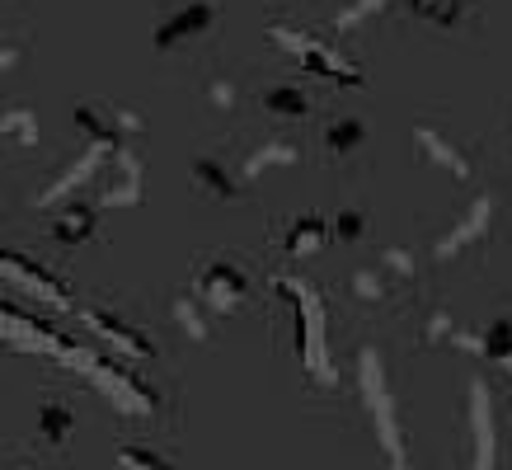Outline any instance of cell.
I'll return each mask as SVG.
<instances>
[{
    "instance_id": "obj_28",
    "label": "cell",
    "mask_w": 512,
    "mask_h": 470,
    "mask_svg": "<svg viewBox=\"0 0 512 470\" xmlns=\"http://www.w3.org/2000/svg\"><path fill=\"white\" fill-rule=\"evenodd\" d=\"M19 62V43H5V71H15Z\"/></svg>"
},
{
    "instance_id": "obj_4",
    "label": "cell",
    "mask_w": 512,
    "mask_h": 470,
    "mask_svg": "<svg viewBox=\"0 0 512 470\" xmlns=\"http://www.w3.org/2000/svg\"><path fill=\"white\" fill-rule=\"evenodd\" d=\"M193 297L212 315H235L249 301V273L235 264V259H226V254L202 259V264L193 268Z\"/></svg>"
},
{
    "instance_id": "obj_10",
    "label": "cell",
    "mask_w": 512,
    "mask_h": 470,
    "mask_svg": "<svg viewBox=\"0 0 512 470\" xmlns=\"http://www.w3.org/2000/svg\"><path fill=\"white\" fill-rule=\"evenodd\" d=\"M466 470H494V419H489V386L480 376L470 381V466Z\"/></svg>"
},
{
    "instance_id": "obj_29",
    "label": "cell",
    "mask_w": 512,
    "mask_h": 470,
    "mask_svg": "<svg viewBox=\"0 0 512 470\" xmlns=\"http://www.w3.org/2000/svg\"><path fill=\"white\" fill-rule=\"evenodd\" d=\"M498 367H508V372H512V353H508V358H503V362H498Z\"/></svg>"
},
{
    "instance_id": "obj_6",
    "label": "cell",
    "mask_w": 512,
    "mask_h": 470,
    "mask_svg": "<svg viewBox=\"0 0 512 470\" xmlns=\"http://www.w3.org/2000/svg\"><path fill=\"white\" fill-rule=\"evenodd\" d=\"M146 198V165L132 146H113L99 170V203L104 207H137Z\"/></svg>"
},
{
    "instance_id": "obj_21",
    "label": "cell",
    "mask_w": 512,
    "mask_h": 470,
    "mask_svg": "<svg viewBox=\"0 0 512 470\" xmlns=\"http://www.w3.org/2000/svg\"><path fill=\"white\" fill-rule=\"evenodd\" d=\"M207 306H202L198 297H179L174 301V320H179V329H184L188 339H193V344H207V339H212V329H207Z\"/></svg>"
},
{
    "instance_id": "obj_27",
    "label": "cell",
    "mask_w": 512,
    "mask_h": 470,
    "mask_svg": "<svg viewBox=\"0 0 512 470\" xmlns=\"http://www.w3.org/2000/svg\"><path fill=\"white\" fill-rule=\"evenodd\" d=\"M207 99H212V109H235L240 85H235V80H212V85H207Z\"/></svg>"
},
{
    "instance_id": "obj_2",
    "label": "cell",
    "mask_w": 512,
    "mask_h": 470,
    "mask_svg": "<svg viewBox=\"0 0 512 470\" xmlns=\"http://www.w3.org/2000/svg\"><path fill=\"white\" fill-rule=\"evenodd\" d=\"M273 287L292 301L296 320H301V367L311 372V381L334 386V362H329V353H325V301L296 278H273Z\"/></svg>"
},
{
    "instance_id": "obj_18",
    "label": "cell",
    "mask_w": 512,
    "mask_h": 470,
    "mask_svg": "<svg viewBox=\"0 0 512 470\" xmlns=\"http://www.w3.org/2000/svg\"><path fill=\"white\" fill-rule=\"evenodd\" d=\"M301 160V151H296L292 141H259V151L245 160V179H268L273 170H287V165H296Z\"/></svg>"
},
{
    "instance_id": "obj_5",
    "label": "cell",
    "mask_w": 512,
    "mask_h": 470,
    "mask_svg": "<svg viewBox=\"0 0 512 470\" xmlns=\"http://www.w3.org/2000/svg\"><path fill=\"white\" fill-rule=\"evenodd\" d=\"M268 38H273L278 47H287V52L296 57V66H306L311 76L334 80V85H348V90H357V85H362V71H353V66L343 62V57L329 43H320V38L292 33L287 24H273V29H268Z\"/></svg>"
},
{
    "instance_id": "obj_13",
    "label": "cell",
    "mask_w": 512,
    "mask_h": 470,
    "mask_svg": "<svg viewBox=\"0 0 512 470\" xmlns=\"http://www.w3.org/2000/svg\"><path fill=\"white\" fill-rule=\"evenodd\" d=\"M5 278L15 282V278H24L33 287V297H43V301H52V306H57V311H66V306H71V292H66V282L62 278H52V273H43V268L38 264H29V259H24V254H5Z\"/></svg>"
},
{
    "instance_id": "obj_11",
    "label": "cell",
    "mask_w": 512,
    "mask_h": 470,
    "mask_svg": "<svg viewBox=\"0 0 512 470\" xmlns=\"http://www.w3.org/2000/svg\"><path fill=\"white\" fill-rule=\"evenodd\" d=\"M489 221H494V203H489V198H480V203L470 207V212H466L461 221H456L451 231L437 235L433 254H437V259H456V254L470 250V245H475V240H480V235L489 231Z\"/></svg>"
},
{
    "instance_id": "obj_17",
    "label": "cell",
    "mask_w": 512,
    "mask_h": 470,
    "mask_svg": "<svg viewBox=\"0 0 512 470\" xmlns=\"http://www.w3.org/2000/svg\"><path fill=\"white\" fill-rule=\"evenodd\" d=\"M33 433H38V442H47V447L71 442V433H76V409L62 405V400H47V405L38 409V419H33Z\"/></svg>"
},
{
    "instance_id": "obj_7",
    "label": "cell",
    "mask_w": 512,
    "mask_h": 470,
    "mask_svg": "<svg viewBox=\"0 0 512 470\" xmlns=\"http://www.w3.org/2000/svg\"><path fill=\"white\" fill-rule=\"evenodd\" d=\"M217 24H221L217 0H184V5H174L170 15L156 24L151 43H156V52H174V47H184V43H193V38H202V33H212Z\"/></svg>"
},
{
    "instance_id": "obj_23",
    "label": "cell",
    "mask_w": 512,
    "mask_h": 470,
    "mask_svg": "<svg viewBox=\"0 0 512 470\" xmlns=\"http://www.w3.org/2000/svg\"><path fill=\"white\" fill-rule=\"evenodd\" d=\"M390 287H395V282L386 278V268H381V264H376V268H357V273H353V292L362 301H386Z\"/></svg>"
},
{
    "instance_id": "obj_26",
    "label": "cell",
    "mask_w": 512,
    "mask_h": 470,
    "mask_svg": "<svg viewBox=\"0 0 512 470\" xmlns=\"http://www.w3.org/2000/svg\"><path fill=\"white\" fill-rule=\"evenodd\" d=\"M376 264L386 268V278H390V282H409V278H414V259H409L404 250H386L381 259H376Z\"/></svg>"
},
{
    "instance_id": "obj_3",
    "label": "cell",
    "mask_w": 512,
    "mask_h": 470,
    "mask_svg": "<svg viewBox=\"0 0 512 470\" xmlns=\"http://www.w3.org/2000/svg\"><path fill=\"white\" fill-rule=\"evenodd\" d=\"M76 372L90 376L94 386L109 395V405H118L123 414H151V409H156V395H151V386H146V381H141L132 367H123L118 358H94V353H85V348H80Z\"/></svg>"
},
{
    "instance_id": "obj_30",
    "label": "cell",
    "mask_w": 512,
    "mask_h": 470,
    "mask_svg": "<svg viewBox=\"0 0 512 470\" xmlns=\"http://www.w3.org/2000/svg\"><path fill=\"white\" fill-rule=\"evenodd\" d=\"M10 470H19V466H10Z\"/></svg>"
},
{
    "instance_id": "obj_22",
    "label": "cell",
    "mask_w": 512,
    "mask_h": 470,
    "mask_svg": "<svg viewBox=\"0 0 512 470\" xmlns=\"http://www.w3.org/2000/svg\"><path fill=\"white\" fill-rule=\"evenodd\" d=\"M0 137L15 141V146H33V141H38V118H33V109L5 113V118H0Z\"/></svg>"
},
{
    "instance_id": "obj_24",
    "label": "cell",
    "mask_w": 512,
    "mask_h": 470,
    "mask_svg": "<svg viewBox=\"0 0 512 470\" xmlns=\"http://www.w3.org/2000/svg\"><path fill=\"white\" fill-rule=\"evenodd\" d=\"M480 358H489V362H503L512 353V320H494V325L480 334Z\"/></svg>"
},
{
    "instance_id": "obj_20",
    "label": "cell",
    "mask_w": 512,
    "mask_h": 470,
    "mask_svg": "<svg viewBox=\"0 0 512 470\" xmlns=\"http://www.w3.org/2000/svg\"><path fill=\"white\" fill-rule=\"evenodd\" d=\"M461 10H466V0H409V15L433 24V29H451Z\"/></svg>"
},
{
    "instance_id": "obj_16",
    "label": "cell",
    "mask_w": 512,
    "mask_h": 470,
    "mask_svg": "<svg viewBox=\"0 0 512 470\" xmlns=\"http://www.w3.org/2000/svg\"><path fill=\"white\" fill-rule=\"evenodd\" d=\"M259 104H264V113L292 123V118H306V113H311V94L301 90V85H292V80H273V85L259 90Z\"/></svg>"
},
{
    "instance_id": "obj_25",
    "label": "cell",
    "mask_w": 512,
    "mask_h": 470,
    "mask_svg": "<svg viewBox=\"0 0 512 470\" xmlns=\"http://www.w3.org/2000/svg\"><path fill=\"white\" fill-rule=\"evenodd\" d=\"M329 226H334V240H339V245H357V240L367 235V217H362L357 207L334 212V221H329Z\"/></svg>"
},
{
    "instance_id": "obj_14",
    "label": "cell",
    "mask_w": 512,
    "mask_h": 470,
    "mask_svg": "<svg viewBox=\"0 0 512 470\" xmlns=\"http://www.w3.org/2000/svg\"><path fill=\"white\" fill-rule=\"evenodd\" d=\"M414 146H419V156H423V160H433L437 170H447L451 179H470V174H475V165H470V160L461 156V151H456V146H451V141L442 137V132H433L428 123L414 127Z\"/></svg>"
},
{
    "instance_id": "obj_19",
    "label": "cell",
    "mask_w": 512,
    "mask_h": 470,
    "mask_svg": "<svg viewBox=\"0 0 512 470\" xmlns=\"http://www.w3.org/2000/svg\"><path fill=\"white\" fill-rule=\"evenodd\" d=\"M362 141H367V123H362V118H334V123L325 127V156H334V160L353 156Z\"/></svg>"
},
{
    "instance_id": "obj_8",
    "label": "cell",
    "mask_w": 512,
    "mask_h": 470,
    "mask_svg": "<svg viewBox=\"0 0 512 470\" xmlns=\"http://www.w3.org/2000/svg\"><path fill=\"white\" fill-rule=\"evenodd\" d=\"M80 320L104 339V344H113L118 348V358H127V362H146V358H156V344L141 334L132 320H123V315H113V311H104V306H85L80 311Z\"/></svg>"
},
{
    "instance_id": "obj_1",
    "label": "cell",
    "mask_w": 512,
    "mask_h": 470,
    "mask_svg": "<svg viewBox=\"0 0 512 470\" xmlns=\"http://www.w3.org/2000/svg\"><path fill=\"white\" fill-rule=\"evenodd\" d=\"M357 372H362L367 414H372V428H376V438H381V452H386L390 470H409V452H404V433H400V409H395V395H390L381 353H376V348H362V353H357Z\"/></svg>"
},
{
    "instance_id": "obj_15",
    "label": "cell",
    "mask_w": 512,
    "mask_h": 470,
    "mask_svg": "<svg viewBox=\"0 0 512 470\" xmlns=\"http://www.w3.org/2000/svg\"><path fill=\"white\" fill-rule=\"evenodd\" d=\"M94 231H99V217H94L90 203H62L57 207V217H52V240L57 245H85V240H94Z\"/></svg>"
},
{
    "instance_id": "obj_12",
    "label": "cell",
    "mask_w": 512,
    "mask_h": 470,
    "mask_svg": "<svg viewBox=\"0 0 512 470\" xmlns=\"http://www.w3.org/2000/svg\"><path fill=\"white\" fill-rule=\"evenodd\" d=\"M334 240V226H329V217H320V212H306V217H296L292 226H287V235H282V254L287 259H311V254H320Z\"/></svg>"
},
{
    "instance_id": "obj_9",
    "label": "cell",
    "mask_w": 512,
    "mask_h": 470,
    "mask_svg": "<svg viewBox=\"0 0 512 470\" xmlns=\"http://www.w3.org/2000/svg\"><path fill=\"white\" fill-rule=\"evenodd\" d=\"M188 184H193V193L198 198H207V203H240L245 198V174L235 179L226 165H221L217 156H193V165H188Z\"/></svg>"
}]
</instances>
